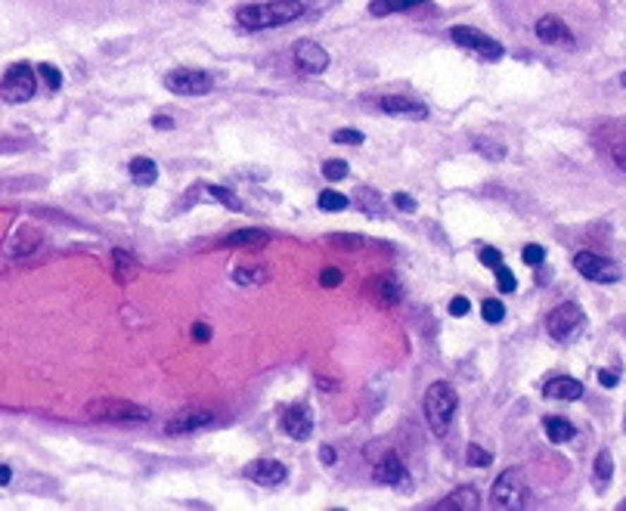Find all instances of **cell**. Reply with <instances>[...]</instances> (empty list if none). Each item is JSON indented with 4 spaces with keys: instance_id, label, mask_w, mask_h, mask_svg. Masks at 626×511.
<instances>
[{
    "instance_id": "obj_1",
    "label": "cell",
    "mask_w": 626,
    "mask_h": 511,
    "mask_svg": "<svg viewBox=\"0 0 626 511\" xmlns=\"http://www.w3.org/2000/svg\"><path fill=\"white\" fill-rule=\"evenodd\" d=\"M307 6L301 0H264V4H248L236 10V22L245 31H264V28H279L288 22H298Z\"/></svg>"
},
{
    "instance_id": "obj_2",
    "label": "cell",
    "mask_w": 626,
    "mask_h": 511,
    "mask_svg": "<svg viewBox=\"0 0 626 511\" xmlns=\"http://www.w3.org/2000/svg\"><path fill=\"white\" fill-rule=\"evenodd\" d=\"M422 409H425V421H428V428H431V434L443 437L453 421V415H456V409H459V397L447 381H434L431 388L425 390Z\"/></svg>"
},
{
    "instance_id": "obj_3",
    "label": "cell",
    "mask_w": 626,
    "mask_h": 511,
    "mask_svg": "<svg viewBox=\"0 0 626 511\" xmlns=\"http://www.w3.org/2000/svg\"><path fill=\"white\" fill-rule=\"evenodd\" d=\"M527 499H530V490L518 468H505L490 490V502L496 508H524Z\"/></svg>"
},
{
    "instance_id": "obj_4",
    "label": "cell",
    "mask_w": 626,
    "mask_h": 511,
    "mask_svg": "<svg viewBox=\"0 0 626 511\" xmlns=\"http://www.w3.org/2000/svg\"><path fill=\"white\" fill-rule=\"evenodd\" d=\"M87 415L97 421H115V424L149 421V409L128 403V400H93V403H87Z\"/></svg>"
},
{
    "instance_id": "obj_5",
    "label": "cell",
    "mask_w": 626,
    "mask_h": 511,
    "mask_svg": "<svg viewBox=\"0 0 626 511\" xmlns=\"http://www.w3.org/2000/svg\"><path fill=\"white\" fill-rule=\"evenodd\" d=\"M35 93H37V78H35V68L25 66V62H16L0 78V97L13 102V106L16 102H28Z\"/></svg>"
},
{
    "instance_id": "obj_6",
    "label": "cell",
    "mask_w": 626,
    "mask_h": 511,
    "mask_svg": "<svg viewBox=\"0 0 626 511\" xmlns=\"http://www.w3.org/2000/svg\"><path fill=\"white\" fill-rule=\"evenodd\" d=\"M450 41L456 44V47H462V50H472V53H477L481 59H503V44L496 41V37H490V35H484L481 28H474V25H453L450 28Z\"/></svg>"
},
{
    "instance_id": "obj_7",
    "label": "cell",
    "mask_w": 626,
    "mask_h": 511,
    "mask_svg": "<svg viewBox=\"0 0 626 511\" xmlns=\"http://www.w3.org/2000/svg\"><path fill=\"white\" fill-rule=\"evenodd\" d=\"M164 87L177 97H205L214 90V78L199 68H174L164 75Z\"/></svg>"
},
{
    "instance_id": "obj_8",
    "label": "cell",
    "mask_w": 626,
    "mask_h": 511,
    "mask_svg": "<svg viewBox=\"0 0 626 511\" xmlns=\"http://www.w3.org/2000/svg\"><path fill=\"white\" fill-rule=\"evenodd\" d=\"M586 322V313L580 310V304L574 301H565L558 304L555 310H549V316H546V328H549L552 338H558V341H567L574 332H580Z\"/></svg>"
},
{
    "instance_id": "obj_9",
    "label": "cell",
    "mask_w": 626,
    "mask_h": 511,
    "mask_svg": "<svg viewBox=\"0 0 626 511\" xmlns=\"http://www.w3.org/2000/svg\"><path fill=\"white\" fill-rule=\"evenodd\" d=\"M574 270L580 273V276L592 279V282H601V285H611V282L620 279V266H617L614 261H608V257H601V254H592V251H577Z\"/></svg>"
},
{
    "instance_id": "obj_10",
    "label": "cell",
    "mask_w": 626,
    "mask_h": 511,
    "mask_svg": "<svg viewBox=\"0 0 626 511\" xmlns=\"http://www.w3.org/2000/svg\"><path fill=\"white\" fill-rule=\"evenodd\" d=\"M214 421V412L205 406H192V409H180V412L171 419L168 424H164V431H168L171 437H183V434H192V431L205 428V424Z\"/></svg>"
},
{
    "instance_id": "obj_11",
    "label": "cell",
    "mask_w": 626,
    "mask_h": 511,
    "mask_svg": "<svg viewBox=\"0 0 626 511\" xmlns=\"http://www.w3.org/2000/svg\"><path fill=\"white\" fill-rule=\"evenodd\" d=\"M292 59H295V66H298V72H304V75H323L329 68V53L319 44H313V41H298V44H295Z\"/></svg>"
},
{
    "instance_id": "obj_12",
    "label": "cell",
    "mask_w": 626,
    "mask_h": 511,
    "mask_svg": "<svg viewBox=\"0 0 626 511\" xmlns=\"http://www.w3.org/2000/svg\"><path fill=\"white\" fill-rule=\"evenodd\" d=\"M279 428H283V434H288L292 440H307L313 434V415H310L307 403L288 406L283 412V419H279Z\"/></svg>"
},
{
    "instance_id": "obj_13",
    "label": "cell",
    "mask_w": 626,
    "mask_h": 511,
    "mask_svg": "<svg viewBox=\"0 0 626 511\" xmlns=\"http://www.w3.org/2000/svg\"><path fill=\"white\" fill-rule=\"evenodd\" d=\"M37 248H41V233H37L35 226H19V230L6 235L4 245H0V251H4L6 257H28V254H35Z\"/></svg>"
},
{
    "instance_id": "obj_14",
    "label": "cell",
    "mask_w": 626,
    "mask_h": 511,
    "mask_svg": "<svg viewBox=\"0 0 626 511\" xmlns=\"http://www.w3.org/2000/svg\"><path fill=\"white\" fill-rule=\"evenodd\" d=\"M536 37L549 47H574V35L558 16L546 13L543 19H536Z\"/></svg>"
},
{
    "instance_id": "obj_15",
    "label": "cell",
    "mask_w": 626,
    "mask_h": 511,
    "mask_svg": "<svg viewBox=\"0 0 626 511\" xmlns=\"http://www.w3.org/2000/svg\"><path fill=\"white\" fill-rule=\"evenodd\" d=\"M245 474L261 486H276V484L286 481L288 471H286L283 462H276V459H261V462H254V465H248Z\"/></svg>"
},
{
    "instance_id": "obj_16",
    "label": "cell",
    "mask_w": 626,
    "mask_h": 511,
    "mask_svg": "<svg viewBox=\"0 0 626 511\" xmlns=\"http://www.w3.org/2000/svg\"><path fill=\"white\" fill-rule=\"evenodd\" d=\"M369 297L379 307H394V304H400L403 288H400V282H397L394 276H375L369 282Z\"/></svg>"
},
{
    "instance_id": "obj_17",
    "label": "cell",
    "mask_w": 626,
    "mask_h": 511,
    "mask_svg": "<svg viewBox=\"0 0 626 511\" xmlns=\"http://www.w3.org/2000/svg\"><path fill=\"white\" fill-rule=\"evenodd\" d=\"M379 109L388 115H400V118H416V121H422V118H428V109L422 106V102L410 99V97H381L379 99Z\"/></svg>"
},
{
    "instance_id": "obj_18",
    "label": "cell",
    "mask_w": 626,
    "mask_h": 511,
    "mask_svg": "<svg viewBox=\"0 0 626 511\" xmlns=\"http://www.w3.org/2000/svg\"><path fill=\"white\" fill-rule=\"evenodd\" d=\"M372 477H375V484H400L403 477H406V468H403V459L397 452H385L379 462H375V468H372Z\"/></svg>"
},
{
    "instance_id": "obj_19",
    "label": "cell",
    "mask_w": 626,
    "mask_h": 511,
    "mask_svg": "<svg viewBox=\"0 0 626 511\" xmlns=\"http://www.w3.org/2000/svg\"><path fill=\"white\" fill-rule=\"evenodd\" d=\"M543 397L549 400H580L583 397V384L570 375H558V378H549L543 384Z\"/></svg>"
},
{
    "instance_id": "obj_20",
    "label": "cell",
    "mask_w": 626,
    "mask_h": 511,
    "mask_svg": "<svg viewBox=\"0 0 626 511\" xmlns=\"http://www.w3.org/2000/svg\"><path fill=\"white\" fill-rule=\"evenodd\" d=\"M112 273L118 279V285H130L137 276H140V261L134 254H128L124 248H115L112 251Z\"/></svg>"
},
{
    "instance_id": "obj_21",
    "label": "cell",
    "mask_w": 626,
    "mask_h": 511,
    "mask_svg": "<svg viewBox=\"0 0 626 511\" xmlns=\"http://www.w3.org/2000/svg\"><path fill=\"white\" fill-rule=\"evenodd\" d=\"M270 242V235L264 230H239V233H230L221 239L223 248H264Z\"/></svg>"
},
{
    "instance_id": "obj_22",
    "label": "cell",
    "mask_w": 626,
    "mask_h": 511,
    "mask_svg": "<svg viewBox=\"0 0 626 511\" xmlns=\"http://www.w3.org/2000/svg\"><path fill=\"white\" fill-rule=\"evenodd\" d=\"M477 505H481V496H477L472 486H465V490L459 486V490H453L450 496H443V499L434 502V508H441V511H450V508H468V511H472Z\"/></svg>"
},
{
    "instance_id": "obj_23",
    "label": "cell",
    "mask_w": 626,
    "mask_h": 511,
    "mask_svg": "<svg viewBox=\"0 0 626 511\" xmlns=\"http://www.w3.org/2000/svg\"><path fill=\"white\" fill-rule=\"evenodd\" d=\"M128 171H130V180H134L137 186H152L155 180H159V168H155V161L146 159V155H137V159H130Z\"/></svg>"
},
{
    "instance_id": "obj_24",
    "label": "cell",
    "mask_w": 626,
    "mask_h": 511,
    "mask_svg": "<svg viewBox=\"0 0 626 511\" xmlns=\"http://www.w3.org/2000/svg\"><path fill=\"white\" fill-rule=\"evenodd\" d=\"M543 431L546 437L552 440V443H570V440L577 437V428L570 424L567 419H558V415H549V419H543Z\"/></svg>"
},
{
    "instance_id": "obj_25",
    "label": "cell",
    "mask_w": 626,
    "mask_h": 511,
    "mask_svg": "<svg viewBox=\"0 0 626 511\" xmlns=\"http://www.w3.org/2000/svg\"><path fill=\"white\" fill-rule=\"evenodd\" d=\"M425 4V0H369V13L372 16H394V13H406L412 6Z\"/></svg>"
},
{
    "instance_id": "obj_26",
    "label": "cell",
    "mask_w": 626,
    "mask_h": 511,
    "mask_svg": "<svg viewBox=\"0 0 626 511\" xmlns=\"http://www.w3.org/2000/svg\"><path fill=\"white\" fill-rule=\"evenodd\" d=\"M472 146H474V152L484 155L487 161H503V159H505V146L496 143V140H490V137H487V140H484V137H474Z\"/></svg>"
},
{
    "instance_id": "obj_27",
    "label": "cell",
    "mask_w": 626,
    "mask_h": 511,
    "mask_svg": "<svg viewBox=\"0 0 626 511\" xmlns=\"http://www.w3.org/2000/svg\"><path fill=\"white\" fill-rule=\"evenodd\" d=\"M233 279H236L239 285H261V282L267 279V270H261V266H236V270H233Z\"/></svg>"
},
{
    "instance_id": "obj_28",
    "label": "cell",
    "mask_w": 626,
    "mask_h": 511,
    "mask_svg": "<svg viewBox=\"0 0 626 511\" xmlns=\"http://www.w3.org/2000/svg\"><path fill=\"white\" fill-rule=\"evenodd\" d=\"M208 190V195L214 202H221V204H226L230 211H242V202H239V195L236 192H230L226 186H217V183H211V186H205Z\"/></svg>"
},
{
    "instance_id": "obj_29",
    "label": "cell",
    "mask_w": 626,
    "mask_h": 511,
    "mask_svg": "<svg viewBox=\"0 0 626 511\" xmlns=\"http://www.w3.org/2000/svg\"><path fill=\"white\" fill-rule=\"evenodd\" d=\"M317 204H319V211H344V208H348V195H341L335 190H323V192H319V199H317Z\"/></svg>"
},
{
    "instance_id": "obj_30",
    "label": "cell",
    "mask_w": 626,
    "mask_h": 511,
    "mask_svg": "<svg viewBox=\"0 0 626 511\" xmlns=\"http://www.w3.org/2000/svg\"><path fill=\"white\" fill-rule=\"evenodd\" d=\"M481 316H484V322H503L505 319V307H503V301H496V297H490V301H484L481 304Z\"/></svg>"
},
{
    "instance_id": "obj_31",
    "label": "cell",
    "mask_w": 626,
    "mask_h": 511,
    "mask_svg": "<svg viewBox=\"0 0 626 511\" xmlns=\"http://www.w3.org/2000/svg\"><path fill=\"white\" fill-rule=\"evenodd\" d=\"M348 171H350V168H348V161H344V159H329V161H323V177L332 180V183H335V180H344V177H348Z\"/></svg>"
},
{
    "instance_id": "obj_32",
    "label": "cell",
    "mask_w": 626,
    "mask_h": 511,
    "mask_svg": "<svg viewBox=\"0 0 626 511\" xmlns=\"http://www.w3.org/2000/svg\"><path fill=\"white\" fill-rule=\"evenodd\" d=\"M493 273H496V288H499V292H503V295H512L515 288H518V282H515V273L508 270L505 264H503V266H496V270H493Z\"/></svg>"
},
{
    "instance_id": "obj_33",
    "label": "cell",
    "mask_w": 626,
    "mask_h": 511,
    "mask_svg": "<svg viewBox=\"0 0 626 511\" xmlns=\"http://www.w3.org/2000/svg\"><path fill=\"white\" fill-rule=\"evenodd\" d=\"M611 474H614V459L608 450H601L596 455V481H611Z\"/></svg>"
},
{
    "instance_id": "obj_34",
    "label": "cell",
    "mask_w": 626,
    "mask_h": 511,
    "mask_svg": "<svg viewBox=\"0 0 626 511\" xmlns=\"http://www.w3.org/2000/svg\"><path fill=\"white\" fill-rule=\"evenodd\" d=\"M332 140H335V143H341V146H363L366 137L360 130H354V128H338L332 133Z\"/></svg>"
},
{
    "instance_id": "obj_35",
    "label": "cell",
    "mask_w": 626,
    "mask_h": 511,
    "mask_svg": "<svg viewBox=\"0 0 626 511\" xmlns=\"http://www.w3.org/2000/svg\"><path fill=\"white\" fill-rule=\"evenodd\" d=\"M465 455H468V465H472V468H487L490 462H493V455H490L487 450H484V446H477V443L468 446Z\"/></svg>"
},
{
    "instance_id": "obj_36",
    "label": "cell",
    "mask_w": 626,
    "mask_h": 511,
    "mask_svg": "<svg viewBox=\"0 0 626 511\" xmlns=\"http://www.w3.org/2000/svg\"><path fill=\"white\" fill-rule=\"evenodd\" d=\"M521 261L527 264V266H539L546 261V248L543 245H534V242H530V245H524L521 248Z\"/></svg>"
},
{
    "instance_id": "obj_37",
    "label": "cell",
    "mask_w": 626,
    "mask_h": 511,
    "mask_svg": "<svg viewBox=\"0 0 626 511\" xmlns=\"http://www.w3.org/2000/svg\"><path fill=\"white\" fill-rule=\"evenodd\" d=\"M37 75L44 78L47 87H50V90H59V87H62V75H59V68H53L50 62H41V66H37Z\"/></svg>"
},
{
    "instance_id": "obj_38",
    "label": "cell",
    "mask_w": 626,
    "mask_h": 511,
    "mask_svg": "<svg viewBox=\"0 0 626 511\" xmlns=\"http://www.w3.org/2000/svg\"><path fill=\"white\" fill-rule=\"evenodd\" d=\"M341 279H344V273L338 270V266H329V270L319 273V285H323V288H335V285H341Z\"/></svg>"
},
{
    "instance_id": "obj_39",
    "label": "cell",
    "mask_w": 626,
    "mask_h": 511,
    "mask_svg": "<svg viewBox=\"0 0 626 511\" xmlns=\"http://www.w3.org/2000/svg\"><path fill=\"white\" fill-rule=\"evenodd\" d=\"M611 159L620 171H626V137H617L614 146H611Z\"/></svg>"
},
{
    "instance_id": "obj_40",
    "label": "cell",
    "mask_w": 626,
    "mask_h": 511,
    "mask_svg": "<svg viewBox=\"0 0 626 511\" xmlns=\"http://www.w3.org/2000/svg\"><path fill=\"white\" fill-rule=\"evenodd\" d=\"M481 264L490 266V270H496V266H503V254H499L496 248H484L481 251Z\"/></svg>"
},
{
    "instance_id": "obj_41",
    "label": "cell",
    "mask_w": 626,
    "mask_h": 511,
    "mask_svg": "<svg viewBox=\"0 0 626 511\" xmlns=\"http://www.w3.org/2000/svg\"><path fill=\"white\" fill-rule=\"evenodd\" d=\"M468 307H472V304H468V297H465V295L453 297V301H450V316H456V319H459V316H465Z\"/></svg>"
},
{
    "instance_id": "obj_42",
    "label": "cell",
    "mask_w": 626,
    "mask_h": 511,
    "mask_svg": "<svg viewBox=\"0 0 626 511\" xmlns=\"http://www.w3.org/2000/svg\"><path fill=\"white\" fill-rule=\"evenodd\" d=\"M391 202H394L400 211H416V202H412L406 192H394V199H391Z\"/></svg>"
},
{
    "instance_id": "obj_43",
    "label": "cell",
    "mask_w": 626,
    "mask_h": 511,
    "mask_svg": "<svg viewBox=\"0 0 626 511\" xmlns=\"http://www.w3.org/2000/svg\"><path fill=\"white\" fill-rule=\"evenodd\" d=\"M617 378H620V375H617V372H608V369H601V372H599L601 388H617Z\"/></svg>"
},
{
    "instance_id": "obj_44",
    "label": "cell",
    "mask_w": 626,
    "mask_h": 511,
    "mask_svg": "<svg viewBox=\"0 0 626 511\" xmlns=\"http://www.w3.org/2000/svg\"><path fill=\"white\" fill-rule=\"evenodd\" d=\"M152 128H155V130H171V128H174V118L155 115V118H152Z\"/></svg>"
},
{
    "instance_id": "obj_45",
    "label": "cell",
    "mask_w": 626,
    "mask_h": 511,
    "mask_svg": "<svg viewBox=\"0 0 626 511\" xmlns=\"http://www.w3.org/2000/svg\"><path fill=\"white\" fill-rule=\"evenodd\" d=\"M192 335H195V341H202L205 344L208 338H211V328L205 326V322H195V328H192Z\"/></svg>"
},
{
    "instance_id": "obj_46",
    "label": "cell",
    "mask_w": 626,
    "mask_h": 511,
    "mask_svg": "<svg viewBox=\"0 0 626 511\" xmlns=\"http://www.w3.org/2000/svg\"><path fill=\"white\" fill-rule=\"evenodd\" d=\"M335 245H344V248H357V245H363V239H350V235H335Z\"/></svg>"
},
{
    "instance_id": "obj_47",
    "label": "cell",
    "mask_w": 626,
    "mask_h": 511,
    "mask_svg": "<svg viewBox=\"0 0 626 511\" xmlns=\"http://www.w3.org/2000/svg\"><path fill=\"white\" fill-rule=\"evenodd\" d=\"M319 459H323V465H335V450L332 446H323V450H319Z\"/></svg>"
},
{
    "instance_id": "obj_48",
    "label": "cell",
    "mask_w": 626,
    "mask_h": 511,
    "mask_svg": "<svg viewBox=\"0 0 626 511\" xmlns=\"http://www.w3.org/2000/svg\"><path fill=\"white\" fill-rule=\"evenodd\" d=\"M10 477H13L10 465H0V486H6V484H10Z\"/></svg>"
},
{
    "instance_id": "obj_49",
    "label": "cell",
    "mask_w": 626,
    "mask_h": 511,
    "mask_svg": "<svg viewBox=\"0 0 626 511\" xmlns=\"http://www.w3.org/2000/svg\"><path fill=\"white\" fill-rule=\"evenodd\" d=\"M317 381H319V390H335V384L329 378H317Z\"/></svg>"
},
{
    "instance_id": "obj_50",
    "label": "cell",
    "mask_w": 626,
    "mask_h": 511,
    "mask_svg": "<svg viewBox=\"0 0 626 511\" xmlns=\"http://www.w3.org/2000/svg\"><path fill=\"white\" fill-rule=\"evenodd\" d=\"M620 84H623V87H626V72H623V75H620Z\"/></svg>"
},
{
    "instance_id": "obj_51",
    "label": "cell",
    "mask_w": 626,
    "mask_h": 511,
    "mask_svg": "<svg viewBox=\"0 0 626 511\" xmlns=\"http://www.w3.org/2000/svg\"><path fill=\"white\" fill-rule=\"evenodd\" d=\"M620 508H626V499H623V502H620Z\"/></svg>"
}]
</instances>
